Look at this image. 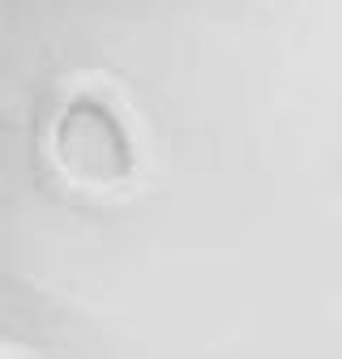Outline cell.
<instances>
[{
    "label": "cell",
    "instance_id": "obj_1",
    "mask_svg": "<svg viewBox=\"0 0 342 359\" xmlns=\"http://www.w3.org/2000/svg\"><path fill=\"white\" fill-rule=\"evenodd\" d=\"M60 171L81 189H120L128 171H133V150H128V133L103 107L99 99H73L60 120H56V137H52Z\"/></svg>",
    "mask_w": 342,
    "mask_h": 359
}]
</instances>
